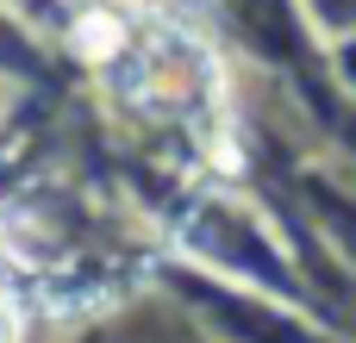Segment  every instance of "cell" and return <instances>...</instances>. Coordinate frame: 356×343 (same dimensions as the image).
I'll return each instance as SVG.
<instances>
[{"instance_id": "cell-1", "label": "cell", "mask_w": 356, "mask_h": 343, "mask_svg": "<svg viewBox=\"0 0 356 343\" xmlns=\"http://www.w3.org/2000/svg\"><path fill=\"white\" fill-rule=\"evenodd\" d=\"M13 337H19V319H13V312L0 306V343H13Z\"/></svg>"}]
</instances>
